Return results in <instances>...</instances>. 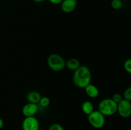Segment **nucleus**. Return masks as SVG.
<instances>
[{"label": "nucleus", "mask_w": 131, "mask_h": 130, "mask_svg": "<svg viewBox=\"0 0 131 130\" xmlns=\"http://www.w3.org/2000/svg\"><path fill=\"white\" fill-rule=\"evenodd\" d=\"M39 130H45V129H40Z\"/></svg>", "instance_id": "22"}, {"label": "nucleus", "mask_w": 131, "mask_h": 130, "mask_svg": "<svg viewBox=\"0 0 131 130\" xmlns=\"http://www.w3.org/2000/svg\"><path fill=\"white\" fill-rule=\"evenodd\" d=\"M38 110V106L35 103H28L22 108V113L25 117H33L37 114Z\"/></svg>", "instance_id": "7"}, {"label": "nucleus", "mask_w": 131, "mask_h": 130, "mask_svg": "<svg viewBox=\"0 0 131 130\" xmlns=\"http://www.w3.org/2000/svg\"><path fill=\"white\" fill-rule=\"evenodd\" d=\"M117 112L122 118H129L131 116V101L124 99L118 104Z\"/></svg>", "instance_id": "5"}, {"label": "nucleus", "mask_w": 131, "mask_h": 130, "mask_svg": "<svg viewBox=\"0 0 131 130\" xmlns=\"http://www.w3.org/2000/svg\"><path fill=\"white\" fill-rule=\"evenodd\" d=\"M33 1L35 3H42V2H43V1H46V0H33Z\"/></svg>", "instance_id": "21"}, {"label": "nucleus", "mask_w": 131, "mask_h": 130, "mask_svg": "<svg viewBox=\"0 0 131 130\" xmlns=\"http://www.w3.org/2000/svg\"><path fill=\"white\" fill-rule=\"evenodd\" d=\"M81 110L84 114L88 115L94 111V107H93V103L90 101H85L82 104Z\"/></svg>", "instance_id": "12"}, {"label": "nucleus", "mask_w": 131, "mask_h": 130, "mask_svg": "<svg viewBox=\"0 0 131 130\" xmlns=\"http://www.w3.org/2000/svg\"><path fill=\"white\" fill-rule=\"evenodd\" d=\"M118 104L111 98H106L101 101L99 104L98 110L104 115L111 116L117 112Z\"/></svg>", "instance_id": "2"}, {"label": "nucleus", "mask_w": 131, "mask_h": 130, "mask_svg": "<svg viewBox=\"0 0 131 130\" xmlns=\"http://www.w3.org/2000/svg\"><path fill=\"white\" fill-rule=\"evenodd\" d=\"M48 1L53 5H60L61 3L63 0H48Z\"/></svg>", "instance_id": "19"}, {"label": "nucleus", "mask_w": 131, "mask_h": 130, "mask_svg": "<svg viewBox=\"0 0 131 130\" xmlns=\"http://www.w3.org/2000/svg\"><path fill=\"white\" fill-rule=\"evenodd\" d=\"M23 130H39L40 123L35 116L25 117L22 122Z\"/></svg>", "instance_id": "6"}, {"label": "nucleus", "mask_w": 131, "mask_h": 130, "mask_svg": "<svg viewBox=\"0 0 131 130\" xmlns=\"http://www.w3.org/2000/svg\"><path fill=\"white\" fill-rule=\"evenodd\" d=\"M123 97H124V99L129 101H131V86L127 88L124 90V93L123 94Z\"/></svg>", "instance_id": "15"}, {"label": "nucleus", "mask_w": 131, "mask_h": 130, "mask_svg": "<svg viewBox=\"0 0 131 130\" xmlns=\"http://www.w3.org/2000/svg\"><path fill=\"white\" fill-rule=\"evenodd\" d=\"M85 93L89 98H96L98 97L99 94V90L96 85L92 84L90 83L88 84L85 88Z\"/></svg>", "instance_id": "9"}, {"label": "nucleus", "mask_w": 131, "mask_h": 130, "mask_svg": "<svg viewBox=\"0 0 131 130\" xmlns=\"http://www.w3.org/2000/svg\"><path fill=\"white\" fill-rule=\"evenodd\" d=\"M130 130H131V128H130Z\"/></svg>", "instance_id": "24"}, {"label": "nucleus", "mask_w": 131, "mask_h": 130, "mask_svg": "<svg viewBox=\"0 0 131 130\" xmlns=\"http://www.w3.org/2000/svg\"><path fill=\"white\" fill-rule=\"evenodd\" d=\"M47 65L54 71H60L65 67V61L62 56L58 54L49 55L47 60Z\"/></svg>", "instance_id": "3"}, {"label": "nucleus", "mask_w": 131, "mask_h": 130, "mask_svg": "<svg viewBox=\"0 0 131 130\" xmlns=\"http://www.w3.org/2000/svg\"><path fill=\"white\" fill-rule=\"evenodd\" d=\"M111 99H112L116 104H118V103H120V102L124 99V97H123V96L122 95V94H119V93H115V94H114L113 95Z\"/></svg>", "instance_id": "16"}, {"label": "nucleus", "mask_w": 131, "mask_h": 130, "mask_svg": "<svg viewBox=\"0 0 131 130\" xmlns=\"http://www.w3.org/2000/svg\"><path fill=\"white\" fill-rule=\"evenodd\" d=\"M61 8L63 12L69 14L74 11L78 5L77 0H63L61 2Z\"/></svg>", "instance_id": "8"}, {"label": "nucleus", "mask_w": 131, "mask_h": 130, "mask_svg": "<svg viewBox=\"0 0 131 130\" xmlns=\"http://www.w3.org/2000/svg\"><path fill=\"white\" fill-rule=\"evenodd\" d=\"M49 130H65L61 124L58 123H54L50 126Z\"/></svg>", "instance_id": "18"}, {"label": "nucleus", "mask_w": 131, "mask_h": 130, "mask_svg": "<svg viewBox=\"0 0 131 130\" xmlns=\"http://www.w3.org/2000/svg\"><path fill=\"white\" fill-rule=\"evenodd\" d=\"M41 98H42V96L40 93L36 90L29 92L26 96V99L28 103H35V104H38L39 103Z\"/></svg>", "instance_id": "10"}, {"label": "nucleus", "mask_w": 131, "mask_h": 130, "mask_svg": "<svg viewBox=\"0 0 131 130\" xmlns=\"http://www.w3.org/2000/svg\"><path fill=\"white\" fill-rule=\"evenodd\" d=\"M122 1H125V0H122Z\"/></svg>", "instance_id": "23"}, {"label": "nucleus", "mask_w": 131, "mask_h": 130, "mask_svg": "<svg viewBox=\"0 0 131 130\" xmlns=\"http://www.w3.org/2000/svg\"><path fill=\"white\" fill-rule=\"evenodd\" d=\"M4 126V122L3 121V119L1 118H0V129H1L3 128V127Z\"/></svg>", "instance_id": "20"}, {"label": "nucleus", "mask_w": 131, "mask_h": 130, "mask_svg": "<svg viewBox=\"0 0 131 130\" xmlns=\"http://www.w3.org/2000/svg\"><path fill=\"white\" fill-rule=\"evenodd\" d=\"M50 103H51V100H50L49 98H48L47 96H42L38 104L42 108H46L49 105Z\"/></svg>", "instance_id": "14"}, {"label": "nucleus", "mask_w": 131, "mask_h": 130, "mask_svg": "<svg viewBox=\"0 0 131 130\" xmlns=\"http://www.w3.org/2000/svg\"><path fill=\"white\" fill-rule=\"evenodd\" d=\"M88 121L90 124L96 129H101L106 122L105 116L99 110H94L88 115Z\"/></svg>", "instance_id": "4"}, {"label": "nucleus", "mask_w": 131, "mask_h": 130, "mask_svg": "<svg viewBox=\"0 0 131 130\" xmlns=\"http://www.w3.org/2000/svg\"><path fill=\"white\" fill-rule=\"evenodd\" d=\"M81 65L80 62L79 60L76 58L69 59L66 62H65V66L71 71H75L77 69L79 68Z\"/></svg>", "instance_id": "11"}, {"label": "nucleus", "mask_w": 131, "mask_h": 130, "mask_svg": "<svg viewBox=\"0 0 131 130\" xmlns=\"http://www.w3.org/2000/svg\"><path fill=\"white\" fill-rule=\"evenodd\" d=\"M111 6L114 10H120L123 6V1L122 0H112L111 2Z\"/></svg>", "instance_id": "13"}, {"label": "nucleus", "mask_w": 131, "mask_h": 130, "mask_svg": "<svg viewBox=\"0 0 131 130\" xmlns=\"http://www.w3.org/2000/svg\"><path fill=\"white\" fill-rule=\"evenodd\" d=\"M92 80V73L87 66H81L73 75V82L74 85L79 88L84 89L88 84H90Z\"/></svg>", "instance_id": "1"}, {"label": "nucleus", "mask_w": 131, "mask_h": 130, "mask_svg": "<svg viewBox=\"0 0 131 130\" xmlns=\"http://www.w3.org/2000/svg\"><path fill=\"white\" fill-rule=\"evenodd\" d=\"M124 68L127 72L131 74V58L127 59L124 62Z\"/></svg>", "instance_id": "17"}]
</instances>
